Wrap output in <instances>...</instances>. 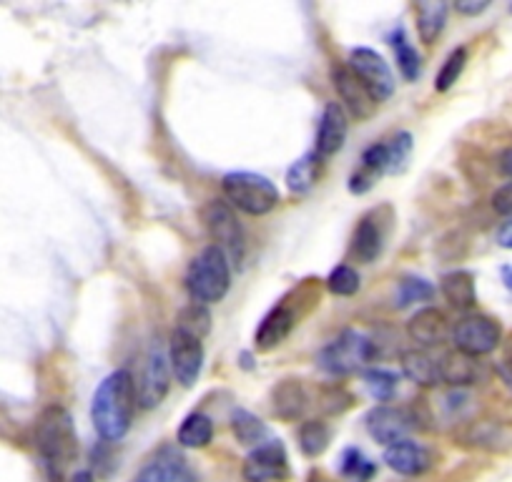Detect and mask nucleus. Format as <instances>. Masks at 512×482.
<instances>
[{"label": "nucleus", "instance_id": "f257e3e1", "mask_svg": "<svg viewBox=\"0 0 512 482\" xmlns=\"http://www.w3.org/2000/svg\"><path fill=\"white\" fill-rule=\"evenodd\" d=\"M136 412V385L128 370H116L98 385L91 402V422L101 440L118 442L128 435Z\"/></svg>", "mask_w": 512, "mask_h": 482}, {"label": "nucleus", "instance_id": "f03ea898", "mask_svg": "<svg viewBox=\"0 0 512 482\" xmlns=\"http://www.w3.org/2000/svg\"><path fill=\"white\" fill-rule=\"evenodd\" d=\"M36 447L53 482H61L63 472L78 457V435L66 407L51 405L36 422Z\"/></svg>", "mask_w": 512, "mask_h": 482}, {"label": "nucleus", "instance_id": "7ed1b4c3", "mask_svg": "<svg viewBox=\"0 0 512 482\" xmlns=\"http://www.w3.org/2000/svg\"><path fill=\"white\" fill-rule=\"evenodd\" d=\"M184 284L191 302L204 304V307L219 304L231 289L229 257H226L219 247L209 244V247L201 249V252L191 259L189 269H186Z\"/></svg>", "mask_w": 512, "mask_h": 482}, {"label": "nucleus", "instance_id": "20e7f679", "mask_svg": "<svg viewBox=\"0 0 512 482\" xmlns=\"http://www.w3.org/2000/svg\"><path fill=\"white\" fill-rule=\"evenodd\" d=\"M226 204L249 216H267L279 206V189L262 174L254 171H231L221 179Z\"/></svg>", "mask_w": 512, "mask_h": 482}, {"label": "nucleus", "instance_id": "39448f33", "mask_svg": "<svg viewBox=\"0 0 512 482\" xmlns=\"http://www.w3.org/2000/svg\"><path fill=\"white\" fill-rule=\"evenodd\" d=\"M377 357V344L367 334L357 329H344L339 332L322 352L317 354V365L332 377H347L354 372L364 370L369 362Z\"/></svg>", "mask_w": 512, "mask_h": 482}, {"label": "nucleus", "instance_id": "423d86ee", "mask_svg": "<svg viewBox=\"0 0 512 482\" xmlns=\"http://www.w3.org/2000/svg\"><path fill=\"white\" fill-rule=\"evenodd\" d=\"M171 375L174 372H171L169 352L159 342H151V347L144 354V362H141L139 377L134 380L136 405L141 410L159 407L171 390Z\"/></svg>", "mask_w": 512, "mask_h": 482}, {"label": "nucleus", "instance_id": "0eeeda50", "mask_svg": "<svg viewBox=\"0 0 512 482\" xmlns=\"http://www.w3.org/2000/svg\"><path fill=\"white\" fill-rule=\"evenodd\" d=\"M201 219H204V226L209 231L211 241H214V247H219L226 257H234L236 262H241L244 259L246 236L234 209L226 201L211 199L204 206V211H201Z\"/></svg>", "mask_w": 512, "mask_h": 482}, {"label": "nucleus", "instance_id": "6e6552de", "mask_svg": "<svg viewBox=\"0 0 512 482\" xmlns=\"http://www.w3.org/2000/svg\"><path fill=\"white\" fill-rule=\"evenodd\" d=\"M450 339L457 352L470 354V357H485V354H492L497 349L502 339V329L487 314H465L460 322L452 324Z\"/></svg>", "mask_w": 512, "mask_h": 482}, {"label": "nucleus", "instance_id": "1a4fd4ad", "mask_svg": "<svg viewBox=\"0 0 512 482\" xmlns=\"http://www.w3.org/2000/svg\"><path fill=\"white\" fill-rule=\"evenodd\" d=\"M349 71L364 83L372 98L377 103H384L395 93V73H392L390 63L384 61L377 51L372 48H354L349 53Z\"/></svg>", "mask_w": 512, "mask_h": 482}, {"label": "nucleus", "instance_id": "9d476101", "mask_svg": "<svg viewBox=\"0 0 512 482\" xmlns=\"http://www.w3.org/2000/svg\"><path fill=\"white\" fill-rule=\"evenodd\" d=\"M364 427H367L369 437L384 447L407 440V435H410L412 430H417L410 407L392 405L372 407V410L367 412V417H364Z\"/></svg>", "mask_w": 512, "mask_h": 482}, {"label": "nucleus", "instance_id": "9b49d317", "mask_svg": "<svg viewBox=\"0 0 512 482\" xmlns=\"http://www.w3.org/2000/svg\"><path fill=\"white\" fill-rule=\"evenodd\" d=\"M204 342L191 334L174 329L169 339V362L181 387H194L204 370Z\"/></svg>", "mask_w": 512, "mask_h": 482}, {"label": "nucleus", "instance_id": "f8f14e48", "mask_svg": "<svg viewBox=\"0 0 512 482\" xmlns=\"http://www.w3.org/2000/svg\"><path fill=\"white\" fill-rule=\"evenodd\" d=\"M289 477L287 447L279 440H267L254 447L244 462L246 482H284Z\"/></svg>", "mask_w": 512, "mask_h": 482}, {"label": "nucleus", "instance_id": "ddd939ff", "mask_svg": "<svg viewBox=\"0 0 512 482\" xmlns=\"http://www.w3.org/2000/svg\"><path fill=\"white\" fill-rule=\"evenodd\" d=\"M332 86L339 96V106L354 116L357 121H367L372 118V113L377 111V101L372 98V93L364 88V83L349 71L347 63H337L332 66Z\"/></svg>", "mask_w": 512, "mask_h": 482}, {"label": "nucleus", "instance_id": "4468645a", "mask_svg": "<svg viewBox=\"0 0 512 482\" xmlns=\"http://www.w3.org/2000/svg\"><path fill=\"white\" fill-rule=\"evenodd\" d=\"M384 462L392 472L405 477H420L435 465V452L427 445L415 440H402L395 445L384 447Z\"/></svg>", "mask_w": 512, "mask_h": 482}, {"label": "nucleus", "instance_id": "2eb2a0df", "mask_svg": "<svg viewBox=\"0 0 512 482\" xmlns=\"http://www.w3.org/2000/svg\"><path fill=\"white\" fill-rule=\"evenodd\" d=\"M349 134V118L347 111L339 106L337 101L327 103L322 111V118H319V129H317V141H314V154L319 159H332L334 154H339L347 141Z\"/></svg>", "mask_w": 512, "mask_h": 482}, {"label": "nucleus", "instance_id": "dca6fc26", "mask_svg": "<svg viewBox=\"0 0 512 482\" xmlns=\"http://www.w3.org/2000/svg\"><path fill=\"white\" fill-rule=\"evenodd\" d=\"M450 322H447L445 312L435 307H425L417 314H412V319L407 322V334L415 342V347L420 349H435L440 344H445L450 339Z\"/></svg>", "mask_w": 512, "mask_h": 482}, {"label": "nucleus", "instance_id": "f3484780", "mask_svg": "<svg viewBox=\"0 0 512 482\" xmlns=\"http://www.w3.org/2000/svg\"><path fill=\"white\" fill-rule=\"evenodd\" d=\"M297 327V312L292 309V304L282 302L262 319L259 329H256V347L262 349V352H269V349L279 347L284 339L292 334V329Z\"/></svg>", "mask_w": 512, "mask_h": 482}, {"label": "nucleus", "instance_id": "a211bd4d", "mask_svg": "<svg viewBox=\"0 0 512 482\" xmlns=\"http://www.w3.org/2000/svg\"><path fill=\"white\" fill-rule=\"evenodd\" d=\"M482 377V365L477 362V357L470 354H462L457 349L445 352L440 357V380L442 385L452 387V390H465V387L477 385V380Z\"/></svg>", "mask_w": 512, "mask_h": 482}, {"label": "nucleus", "instance_id": "6ab92c4d", "mask_svg": "<svg viewBox=\"0 0 512 482\" xmlns=\"http://www.w3.org/2000/svg\"><path fill=\"white\" fill-rule=\"evenodd\" d=\"M309 407V395L304 390L302 380H282L279 385H274L272 390V412L284 422H297L302 420L304 412Z\"/></svg>", "mask_w": 512, "mask_h": 482}, {"label": "nucleus", "instance_id": "aec40b11", "mask_svg": "<svg viewBox=\"0 0 512 482\" xmlns=\"http://www.w3.org/2000/svg\"><path fill=\"white\" fill-rule=\"evenodd\" d=\"M402 375L410 382H415L417 387H437L442 385L440 380V357L430 352V349H407L400 357Z\"/></svg>", "mask_w": 512, "mask_h": 482}, {"label": "nucleus", "instance_id": "412c9836", "mask_svg": "<svg viewBox=\"0 0 512 482\" xmlns=\"http://www.w3.org/2000/svg\"><path fill=\"white\" fill-rule=\"evenodd\" d=\"M390 169V159H387V144H372L364 149L359 169L349 176V191L352 194H367L384 174Z\"/></svg>", "mask_w": 512, "mask_h": 482}, {"label": "nucleus", "instance_id": "4be33fe9", "mask_svg": "<svg viewBox=\"0 0 512 482\" xmlns=\"http://www.w3.org/2000/svg\"><path fill=\"white\" fill-rule=\"evenodd\" d=\"M186 477V460L174 450V447H164L156 452L141 472L136 475L134 482H184Z\"/></svg>", "mask_w": 512, "mask_h": 482}, {"label": "nucleus", "instance_id": "5701e85b", "mask_svg": "<svg viewBox=\"0 0 512 482\" xmlns=\"http://www.w3.org/2000/svg\"><path fill=\"white\" fill-rule=\"evenodd\" d=\"M382 247H384L382 224H379L374 216H364V219L359 221L357 229H354L352 257L357 259L359 264H372L377 262V257L382 254Z\"/></svg>", "mask_w": 512, "mask_h": 482}, {"label": "nucleus", "instance_id": "b1692460", "mask_svg": "<svg viewBox=\"0 0 512 482\" xmlns=\"http://www.w3.org/2000/svg\"><path fill=\"white\" fill-rule=\"evenodd\" d=\"M440 292L442 297L450 302V307L460 309V312H470L477 304V287L475 277L465 269H457V272L445 274L440 279Z\"/></svg>", "mask_w": 512, "mask_h": 482}, {"label": "nucleus", "instance_id": "393cba45", "mask_svg": "<svg viewBox=\"0 0 512 482\" xmlns=\"http://www.w3.org/2000/svg\"><path fill=\"white\" fill-rule=\"evenodd\" d=\"M447 3L442 0H427V3H417L415 13H417V33H420V41L432 46L437 38L442 36L447 26Z\"/></svg>", "mask_w": 512, "mask_h": 482}, {"label": "nucleus", "instance_id": "a878e982", "mask_svg": "<svg viewBox=\"0 0 512 482\" xmlns=\"http://www.w3.org/2000/svg\"><path fill=\"white\" fill-rule=\"evenodd\" d=\"M181 447H189V450H201V447L209 445L214 440V422L204 412H191L184 417L179 427V435H176Z\"/></svg>", "mask_w": 512, "mask_h": 482}, {"label": "nucleus", "instance_id": "bb28decb", "mask_svg": "<svg viewBox=\"0 0 512 482\" xmlns=\"http://www.w3.org/2000/svg\"><path fill=\"white\" fill-rule=\"evenodd\" d=\"M460 440L467 442V445H475L492 452L507 450V445H510V435H507L505 427L497 425V422H472V425L462 432Z\"/></svg>", "mask_w": 512, "mask_h": 482}, {"label": "nucleus", "instance_id": "cd10ccee", "mask_svg": "<svg viewBox=\"0 0 512 482\" xmlns=\"http://www.w3.org/2000/svg\"><path fill=\"white\" fill-rule=\"evenodd\" d=\"M231 432H234L236 442L244 447H259L267 442L269 427L264 425L256 415H251L249 410H234L231 412Z\"/></svg>", "mask_w": 512, "mask_h": 482}, {"label": "nucleus", "instance_id": "c85d7f7f", "mask_svg": "<svg viewBox=\"0 0 512 482\" xmlns=\"http://www.w3.org/2000/svg\"><path fill=\"white\" fill-rule=\"evenodd\" d=\"M319 169H322V159L317 154H304L302 159L294 161L287 171V186L292 194H307L319 179Z\"/></svg>", "mask_w": 512, "mask_h": 482}, {"label": "nucleus", "instance_id": "c756f323", "mask_svg": "<svg viewBox=\"0 0 512 482\" xmlns=\"http://www.w3.org/2000/svg\"><path fill=\"white\" fill-rule=\"evenodd\" d=\"M299 450L307 457H319L332 442V427L324 420H304L299 425Z\"/></svg>", "mask_w": 512, "mask_h": 482}, {"label": "nucleus", "instance_id": "7c9ffc66", "mask_svg": "<svg viewBox=\"0 0 512 482\" xmlns=\"http://www.w3.org/2000/svg\"><path fill=\"white\" fill-rule=\"evenodd\" d=\"M374 472H377V465L359 447H347L339 457V475L344 482H369Z\"/></svg>", "mask_w": 512, "mask_h": 482}, {"label": "nucleus", "instance_id": "2f4dec72", "mask_svg": "<svg viewBox=\"0 0 512 482\" xmlns=\"http://www.w3.org/2000/svg\"><path fill=\"white\" fill-rule=\"evenodd\" d=\"M390 43H392V48H395L397 68H400V73L405 76V81H417V78L422 76V56L417 53V48L407 41L405 31H402V28H397Z\"/></svg>", "mask_w": 512, "mask_h": 482}, {"label": "nucleus", "instance_id": "473e14b6", "mask_svg": "<svg viewBox=\"0 0 512 482\" xmlns=\"http://www.w3.org/2000/svg\"><path fill=\"white\" fill-rule=\"evenodd\" d=\"M174 329L191 334V337H196V339H204L206 334L211 332V314H209V309H206L204 304L191 302L189 307H184L179 312Z\"/></svg>", "mask_w": 512, "mask_h": 482}, {"label": "nucleus", "instance_id": "72a5a7b5", "mask_svg": "<svg viewBox=\"0 0 512 482\" xmlns=\"http://www.w3.org/2000/svg\"><path fill=\"white\" fill-rule=\"evenodd\" d=\"M435 297V287H432L427 279L422 277H405L400 284H397V307L405 309L410 304H420V302H432Z\"/></svg>", "mask_w": 512, "mask_h": 482}, {"label": "nucleus", "instance_id": "f704fd0d", "mask_svg": "<svg viewBox=\"0 0 512 482\" xmlns=\"http://www.w3.org/2000/svg\"><path fill=\"white\" fill-rule=\"evenodd\" d=\"M397 382L400 380H397L395 372L382 370V367L364 372V387L377 402H390L397 392Z\"/></svg>", "mask_w": 512, "mask_h": 482}, {"label": "nucleus", "instance_id": "c9c22d12", "mask_svg": "<svg viewBox=\"0 0 512 482\" xmlns=\"http://www.w3.org/2000/svg\"><path fill=\"white\" fill-rule=\"evenodd\" d=\"M362 287V279H359V272L349 264H339L329 272L327 277V289L334 294V297H354Z\"/></svg>", "mask_w": 512, "mask_h": 482}, {"label": "nucleus", "instance_id": "e433bc0d", "mask_svg": "<svg viewBox=\"0 0 512 482\" xmlns=\"http://www.w3.org/2000/svg\"><path fill=\"white\" fill-rule=\"evenodd\" d=\"M467 66V48H455V51L447 56V61L442 63L440 73H437V81H435V88L440 93H447L452 86H455L457 81H460L462 71H465Z\"/></svg>", "mask_w": 512, "mask_h": 482}, {"label": "nucleus", "instance_id": "4c0bfd02", "mask_svg": "<svg viewBox=\"0 0 512 482\" xmlns=\"http://www.w3.org/2000/svg\"><path fill=\"white\" fill-rule=\"evenodd\" d=\"M412 134L410 131H400L397 136H392L390 141H387V159H390V169H387V174H400V171H405L407 166V159H410L412 154Z\"/></svg>", "mask_w": 512, "mask_h": 482}, {"label": "nucleus", "instance_id": "58836bf2", "mask_svg": "<svg viewBox=\"0 0 512 482\" xmlns=\"http://www.w3.org/2000/svg\"><path fill=\"white\" fill-rule=\"evenodd\" d=\"M349 405H352V395L339 385L324 387L322 397H319V407H322L327 415H342Z\"/></svg>", "mask_w": 512, "mask_h": 482}, {"label": "nucleus", "instance_id": "ea45409f", "mask_svg": "<svg viewBox=\"0 0 512 482\" xmlns=\"http://www.w3.org/2000/svg\"><path fill=\"white\" fill-rule=\"evenodd\" d=\"M492 209H495L500 216L512 219V181L502 184L500 189L492 194Z\"/></svg>", "mask_w": 512, "mask_h": 482}, {"label": "nucleus", "instance_id": "a19ab883", "mask_svg": "<svg viewBox=\"0 0 512 482\" xmlns=\"http://www.w3.org/2000/svg\"><path fill=\"white\" fill-rule=\"evenodd\" d=\"M490 8V0H460V3H455V11L462 13V16H477V13L487 11Z\"/></svg>", "mask_w": 512, "mask_h": 482}, {"label": "nucleus", "instance_id": "79ce46f5", "mask_svg": "<svg viewBox=\"0 0 512 482\" xmlns=\"http://www.w3.org/2000/svg\"><path fill=\"white\" fill-rule=\"evenodd\" d=\"M497 377H500L502 380V385L507 387V390L512 392V357H507V359H502V362H497Z\"/></svg>", "mask_w": 512, "mask_h": 482}, {"label": "nucleus", "instance_id": "37998d69", "mask_svg": "<svg viewBox=\"0 0 512 482\" xmlns=\"http://www.w3.org/2000/svg\"><path fill=\"white\" fill-rule=\"evenodd\" d=\"M497 244H500L502 249H512V219L505 221V224L497 229Z\"/></svg>", "mask_w": 512, "mask_h": 482}, {"label": "nucleus", "instance_id": "c03bdc74", "mask_svg": "<svg viewBox=\"0 0 512 482\" xmlns=\"http://www.w3.org/2000/svg\"><path fill=\"white\" fill-rule=\"evenodd\" d=\"M497 169H500L502 176H510L512 179V149L502 151L500 159H497Z\"/></svg>", "mask_w": 512, "mask_h": 482}, {"label": "nucleus", "instance_id": "a18cd8bd", "mask_svg": "<svg viewBox=\"0 0 512 482\" xmlns=\"http://www.w3.org/2000/svg\"><path fill=\"white\" fill-rule=\"evenodd\" d=\"M500 277H502V284L512 292V264H505V267L500 269Z\"/></svg>", "mask_w": 512, "mask_h": 482}, {"label": "nucleus", "instance_id": "49530a36", "mask_svg": "<svg viewBox=\"0 0 512 482\" xmlns=\"http://www.w3.org/2000/svg\"><path fill=\"white\" fill-rule=\"evenodd\" d=\"M71 482H96V477H93L91 470H78L76 475L71 477Z\"/></svg>", "mask_w": 512, "mask_h": 482}]
</instances>
